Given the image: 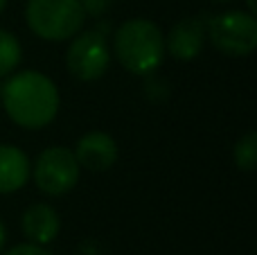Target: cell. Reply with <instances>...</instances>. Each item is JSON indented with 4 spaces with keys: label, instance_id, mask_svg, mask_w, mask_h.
Wrapping results in <instances>:
<instances>
[{
    "label": "cell",
    "instance_id": "15",
    "mask_svg": "<svg viewBox=\"0 0 257 255\" xmlns=\"http://www.w3.org/2000/svg\"><path fill=\"white\" fill-rule=\"evenodd\" d=\"M5 255H52V253H50L45 246H39V244L27 242V244H18V246L9 248Z\"/></svg>",
    "mask_w": 257,
    "mask_h": 255
},
{
    "label": "cell",
    "instance_id": "10",
    "mask_svg": "<svg viewBox=\"0 0 257 255\" xmlns=\"http://www.w3.org/2000/svg\"><path fill=\"white\" fill-rule=\"evenodd\" d=\"M32 163L16 145H0V194H14L25 188Z\"/></svg>",
    "mask_w": 257,
    "mask_h": 255
},
{
    "label": "cell",
    "instance_id": "14",
    "mask_svg": "<svg viewBox=\"0 0 257 255\" xmlns=\"http://www.w3.org/2000/svg\"><path fill=\"white\" fill-rule=\"evenodd\" d=\"M147 97L149 99H156V102H163V99L169 97V88L163 84V81H158L154 75H147Z\"/></svg>",
    "mask_w": 257,
    "mask_h": 255
},
{
    "label": "cell",
    "instance_id": "2",
    "mask_svg": "<svg viewBox=\"0 0 257 255\" xmlns=\"http://www.w3.org/2000/svg\"><path fill=\"white\" fill-rule=\"evenodd\" d=\"M111 52L131 75H154L165 59V34L149 18H128L113 32Z\"/></svg>",
    "mask_w": 257,
    "mask_h": 255
},
{
    "label": "cell",
    "instance_id": "9",
    "mask_svg": "<svg viewBox=\"0 0 257 255\" xmlns=\"http://www.w3.org/2000/svg\"><path fill=\"white\" fill-rule=\"evenodd\" d=\"M21 230L27 237V242L48 246L54 242L61 230V217L50 203H32L25 208L21 217Z\"/></svg>",
    "mask_w": 257,
    "mask_h": 255
},
{
    "label": "cell",
    "instance_id": "3",
    "mask_svg": "<svg viewBox=\"0 0 257 255\" xmlns=\"http://www.w3.org/2000/svg\"><path fill=\"white\" fill-rule=\"evenodd\" d=\"M25 23L39 39L63 43L84 30L86 14L79 0H27Z\"/></svg>",
    "mask_w": 257,
    "mask_h": 255
},
{
    "label": "cell",
    "instance_id": "6",
    "mask_svg": "<svg viewBox=\"0 0 257 255\" xmlns=\"http://www.w3.org/2000/svg\"><path fill=\"white\" fill-rule=\"evenodd\" d=\"M30 176L45 197H63L79 183L81 167L70 147L52 145L36 156Z\"/></svg>",
    "mask_w": 257,
    "mask_h": 255
},
{
    "label": "cell",
    "instance_id": "8",
    "mask_svg": "<svg viewBox=\"0 0 257 255\" xmlns=\"http://www.w3.org/2000/svg\"><path fill=\"white\" fill-rule=\"evenodd\" d=\"M205 41L208 34L203 16H187L169 30L165 39V52H169L176 61H194L203 52Z\"/></svg>",
    "mask_w": 257,
    "mask_h": 255
},
{
    "label": "cell",
    "instance_id": "11",
    "mask_svg": "<svg viewBox=\"0 0 257 255\" xmlns=\"http://www.w3.org/2000/svg\"><path fill=\"white\" fill-rule=\"evenodd\" d=\"M23 59V48L16 34L9 30H0V79H7L18 70Z\"/></svg>",
    "mask_w": 257,
    "mask_h": 255
},
{
    "label": "cell",
    "instance_id": "17",
    "mask_svg": "<svg viewBox=\"0 0 257 255\" xmlns=\"http://www.w3.org/2000/svg\"><path fill=\"white\" fill-rule=\"evenodd\" d=\"M246 7H248L250 14H255L257 12V0H246Z\"/></svg>",
    "mask_w": 257,
    "mask_h": 255
},
{
    "label": "cell",
    "instance_id": "5",
    "mask_svg": "<svg viewBox=\"0 0 257 255\" xmlns=\"http://www.w3.org/2000/svg\"><path fill=\"white\" fill-rule=\"evenodd\" d=\"M210 43L228 57H248L257 48V18L244 9H228L205 21Z\"/></svg>",
    "mask_w": 257,
    "mask_h": 255
},
{
    "label": "cell",
    "instance_id": "13",
    "mask_svg": "<svg viewBox=\"0 0 257 255\" xmlns=\"http://www.w3.org/2000/svg\"><path fill=\"white\" fill-rule=\"evenodd\" d=\"M79 5H81V9H84L86 18L88 16L99 18V16H104V14L111 9L113 0H79Z\"/></svg>",
    "mask_w": 257,
    "mask_h": 255
},
{
    "label": "cell",
    "instance_id": "1",
    "mask_svg": "<svg viewBox=\"0 0 257 255\" xmlns=\"http://www.w3.org/2000/svg\"><path fill=\"white\" fill-rule=\"evenodd\" d=\"M0 102L9 120L27 131L52 124L61 106L57 84L39 70L12 72L0 86Z\"/></svg>",
    "mask_w": 257,
    "mask_h": 255
},
{
    "label": "cell",
    "instance_id": "4",
    "mask_svg": "<svg viewBox=\"0 0 257 255\" xmlns=\"http://www.w3.org/2000/svg\"><path fill=\"white\" fill-rule=\"evenodd\" d=\"M111 43H108V25L77 32L70 39L66 52V68L79 81H97L111 68Z\"/></svg>",
    "mask_w": 257,
    "mask_h": 255
},
{
    "label": "cell",
    "instance_id": "16",
    "mask_svg": "<svg viewBox=\"0 0 257 255\" xmlns=\"http://www.w3.org/2000/svg\"><path fill=\"white\" fill-rule=\"evenodd\" d=\"M5 242H7V228H5L3 219H0V255L5 251Z\"/></svg>",
    "mask_w": 257,
    "mask_h": 255
},
{
    "label": "cell",
    "instance_id": "7",
    "mask_svg": "<svg viewBox=\"0 0 257 255\" xmlns=\"http://www.w3.org/2000/svg\"><path fill=\"white\" fill-rule=\"evenodd\" d=\"M81 170L88 172H106L117 163L120 149L111 134L106 131H88L77 140V147L72 149Z\"/></svg>",
    "mask_w": 257,
    "mask_h": 255
},
{
    "label": "cell",
    "instance_id": "18",
    "mask_svg": "<svg viewBox=\"0 0 257 255\" xmlns=\"http://www.w3.org/2000/svg\"><path fill=\"white\" fill-rule=\"evenodd\" d=\"M5 7H7V0H0V14L5 12Z\"/></svg>",
    "mask_w": 257,
    "mask_h": 255
},
{
    "label": "cell",
    "instance_id": "12",
    "mask_svg": "<svg viewBox=\"0 0 257 255\" xmlns=\"http://www.w3.org/2000/svg\"><path fill=\"white\" fill-rule=\"evenodd\" d=\"M232 163L241 172H255L257 170V134L253 129L246 131L232 147Z\"/></svg>",
    "mask_w": 257,
    "mask_h": 255
},
{
    "label": "cell",
    "instance_id": "19",
    "mask_svg": "<svg viewBox=\"0 0 257 255\" xmlns=\"http://www.w3.org/2000/svg\"><path fill=\"white\" fill-rule=\"evenodd\" d=\"M212 3H232V0H212Z\"/></svg>",
    "mask_w": 257,
    "mask_h": 255
}]
</instances>
